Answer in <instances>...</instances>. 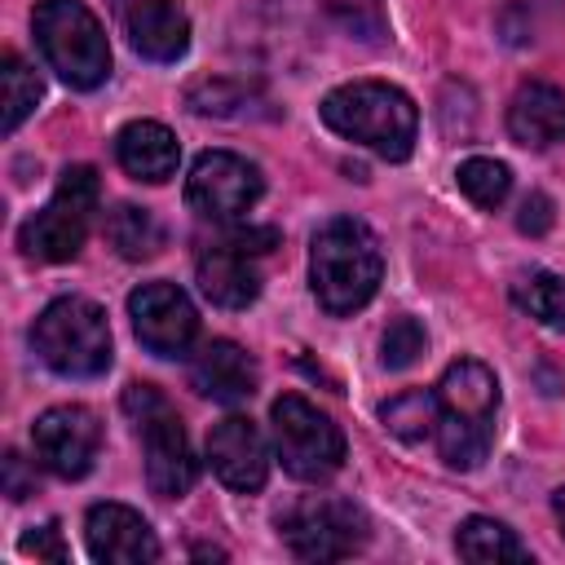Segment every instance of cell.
<instances>
[{
    "mask_svg": "<svg viewBox=\"0 0 565 565\" xmlns=\"http://www.w3.org/2000/svg\"><path fill=\"white\" fill-rule=\"evenodd\" d=\"M115 159H119V168H124L128 177L159 185V181L177 177L181 146H177L172 128H163V124H154V119H132V124H124L119 137H115Z\"/></svg>",
    "mask_w": 565,
    "mask_h": 565,
    "instance_id": "cell-19",
    "label": "cell"
},
{
    "mask_svg": "<svg viewBox=\"0 0 565 565\" xmlns=\"http://www.w3.org/2000/svg\"><path fill=\"white\" fill-rule=\"evenodd\" d=\"M106 238L124 260H150L163 247V225L150 207L119 203V207L106 212Z\"/></svg>",
    "mask_w": 565,
    "mask_h": 565,
    "instance_id": "cell-20",
    "label": "cell"
},
{
    "mask_svg": "<svg viewBox=\"0 0 565 565\" xmlns=\"http://www.w3.org/2000/svg\"><path fill=\"white\" fill-rule=\"evenodd\" d=\"M433 402H437V419H433L437 455L450 468L472 472L490 455V441H494V411H499L494 371L477 358H459L441 371Z\"/></svg>",
    "mask_w": 565,
    "mask_h": 565,
    "instance_id": "cell-1",
    "label": "cell"
},
{
    "mask_svg": "<svg viewBox=\"0 0 565 565\" xmlns=\"http://www.w3.org/2000/svg\"><path fill=\"white\" fill-rule=\"evenodd\" d=\"M552 508H556V521H561V530H565V486L552 494Z\"/></svg>",
    "mask_w": 565,
    "mask_h": 565,
    "instance_id": "cell-30",
    "label": "cell"
},
{
    "mask_svg": "<svg viewBox=\"0 0 565 565\" xmlns=\"http://www.w3.org/2000/svg\"><path fill=\"white\" fill-rule=\"evenodd\" d=\"M190 384H194V393L234 406L256 393V362L234 340H207L190 358Z\"/></svg>",
    "mask_w": 565,
    "mask_h": 565,
    "instance_id": "cell-16",
    "label": "cell"
},
{
    "mask_svg": "<svg viewBox=\"0 0 565 565\" xmlns=\"http://www.w3.org/2000/svg\"><path fill=\"white\" fill-rule=\"evenodd\" d=\"M512 300L539 318L543 327L552 331H565V278L561 274H547V269H530L512 282Z\"/></svg>",
    "mask_w": 565,
    "mask_h": 565,
    "instance_id": "cell-22",
    "label": "cell"
},
{
    "mask_svg": "<svg viewBox=\"0 0 565 565\" xmlns=\"http://www.w3.org/2000/svg\"><path fill=\"white\" fill-rule=\"evenodd\" d=\"M380 419L388 424V433H397L402 441H424L433 437V419H437V402L433 388H415V393H397L393 402L380 406Z\"/></svg>",
    "mask_w": 565,
    "mask_h": 565,
    "instance_id": "cell-24",
    "label": "cell"
},
{
    "mask_svg": "<svg viewBox=\"0 0 565 565\" xmlns=\"http://www.w3.org/2000/svg\"><path fill=\"white\" fill-rule=\"evenodd\" d=\"M265 181L260 168L234 150H203L185 177V203L207 221H238L256 207Z\"/></svg>",
    "mask_w": 565,
    "mask_h": 565,
    "instance_id": "cell-10",
    "label": "cell"
},
{
    "mask_svg": "<svg viewBox=\"0 0 565 565\" xmlns=\"http://www.w3.org/2000/svg\"><path fill=\"white\" fill-rule=\"evenodd\" d=\"M274 450L296 481H331L344 463V433L300 393H282L269 406Z\"/></svg>",
    "mask_w": 565,
    "mask_h": 565,
    "instance_id": "cell-8",
    "label": "cell"
},
{
    "mask_svg": "<svg viewBox=\"0 0 565 565\" xmlns=\"http://www.w3.org/2000/svg\"><path fill=\"white\" fill-rule=\"evenodd\" d=\"M97 172L88 163H71L57 177L53 199L18 230V247L35 260H71L84 238H88V221L97 212Z\"/></svg>",
    "mask_w": 565,
    "mask_h": 565,
    "instance_id": "cell-7",
    "label": "cell"
},
{
    "mask_svg": "<svg viewBox=\"0 0 565 565\" xmlns=\"http://www.w3.org/2000/svg\"><path fill=\"white\" fill-rule=\"evenodd\" d=\"M44 62L71 88H97L110 75V44L84 0H40L31 13Z\"/></svg>",
    "mask_w": 565,
    "mask_h": 565,
    "instance_id": "cell-5",
    "label": "cell"
},
{
    "mask_svg": "<svg viewBox=\"0 0 565 565\" xmlns=\"http://www.w3.org/2000/svg\"><path fill=\"white\" fill-rule=\"evenodd\" d=\"M508 132L516 146H530V150H547L565 141V93L543 79L521 84L508 106Z\"/></svg>",
    "mask_w": 565,
    "mask_h": 565,
    "instance_id": "cell-18",
    "label": "cell"
},
{
    "mask_svg": "<svg viewBox=\"0 0 565 565\" xmlns=\"http://www.w3.org/2000/svg\"><path fill=\"white\" fill-rule=\"evenodd\" d=\"M455 181H459V190H463L477 207H486V212L499 207V203L508 199V190H512V172H508V163L486 159V154L463 159L459 172H455Z\"/></svg>",
    "mask_w": 565,
    "mask_h": 565,
    "instance_id": "cell-23",
    "label": "cell"
},
{
    "mask_svg": "<svg viewBox=\"0 0 565 565\" xmlns=\"http://www.w3.org/2000/svg\"><path fill=\"white\" fill-rule=\"evenodd\" d=\"M0 84H4V119H0V128L13 132V128L35 110V102H40L44 88H40V75H35L18 53H4Z\"/></svg>",
    "mask_w": 565,
    "mask_h": 565,
    "instance_id": "cell-25",
    "label": "cell"
},
{
    "mask_svg": "<svg viewBox=\"0 0 565 565\" xmlns=\"http://www.w3.org/2000/svg\"><path fill=\"white\" fill-rule=\"evenodd\" d=\"M124 411L137 424V437H141V450H146V481H150V490L159 499L190 494V486L199 477V463L190 455V441H185V428H181L172 402L154 384L137 380V384L124 388Z\"/></svg>",
    "mask_w": 565,
    "mask_h": 565,
    "instance_id": "cell-6",
    "label": "cell"
},
{
    "mask_svg": "<svg viewBox=\"0 0 565 565\" xmlns=\"http://www.w3.org/2000/svg\"><path fill=\"white\" fill-rule=\"evenodd\" d=\"M552 199L547 194H530L525 203H521V216H516V225H521V234H547L552 230Z\"/></svg>",
    "mask_w": 565,
    "mask_h": 565,
    "instance_id": "cell-28",
    "label": "cell"
},
{
    "mask_svg": "<svg viewBox=\"0 0 565 565\" xmlns=\"http://www.w3.org/2000/svg\"><path fill=\"white\" fill-rule=\"evenodd\" d=\"M194 274H199V291L221 309H247L260 296V269L252 265V252L238 247L230 234L199 247Z\"/></svg>",
    "mask_w": 565,
    "mask_h": 565,
    "instance_id": "cell-15",
    "label": "cell"
},
{
    "mask_svg": "<svg viewBox=\"0 0 565 565\" xmlns=\"http://www.w3.org/2000/svg\"><path fill=\"white\" fill-rule=\"evenodd\" d=\"M455 552L463 561H477V565H490V561H530V547L494 516H468L459 530H455Z\"/></svg>",
    "mask_w": 565,
    "mask_h": 565,
    "instance_id": "cell-21",
    "label": "cell"
},
{
    "mask_svg": "<svg viewBox=\"0 0 565 565\" xmlns=\"http://www.w3.org/2000/svg\"><path fill=\"white\" fill-rule=\"evenodd\" d=\"M278 530L300 561H344L371 539L366 512L335 494H309L291 503L278 516Z\"/></svg>",
    "mask_w": 565,
    "mask_h": 565,
    "instance_id": "cell-9",
    "label": "cell"
},
{
    "mask_svg": "<svg viewBox=\"0 0 565 565\" xmlns=\"http://www.w3.org/2000/svg\"><path fill=\"white\" fill-rule=\"evenodd\" d=\"M84 543H88V556L93 561H106V565L159 561L154 530L128 503H93L88 516H84Z\"/></svg>",
    "mask_w": 565,
    "mask_h": 565,
    "instance_id": "cell-14",
    "label": "cell"
},
{
    "mask_svg": "<svg viewBox=\"0 0 565 565\" xmlns=\"http://www.w3.org/2000/svg\"><path fill=\"white\" fill-rule=\"evenodd\" d=\"M128 40L150 62H177L190 49V18L177 0H132L124 9Z\"/></svg>",
    "mask_w": 565,
    "mask_h": 565,
    "instance_id": "cell-17",
    "label": "cell"
},
{
    "mask_svg": "<svg viewBox=\"0 0 565 565\" xmlns=\"http://www.w3.org/2000/svg\"><path fill=\"white\" fill-rule=\"evenodd\" d=\"M22 552L26 556H44V561H53V565H62L66 561V547H62V530L49 521V525H40V530H31L26 539H22Z\"/></svg>",
    "mask_w": 565,
    "mask_h": 565,
    "instance_id": "cell-27",
    "label": "cell"
},
{
    "mask_svg": "<svg viewBox=\"0 0 565 565\" xmlns=\"http://www.w3.org/2000/svg\"><path fill=\"white\" fill-rule=\"evenodd\" d=\"M31 490H35V472H26V468H22V455L9 450V455H4V494H9V499H26Z\"/></svg>",
    "mask_w": 565,
    "mask_h": 565,
    "instance_id": "cell-29",
    "label": "cell"
},
{
    "mask_svg": "<svg viewBox=\"0 0 565 565\" xmlns=\"http://www.w3.org/2000/svg\"><path fill=\"white\" fill-rule=\"evenodd\" d=\"M128 318L137 340L159 358H181L199 335V309L177 282H141L128 296Z\"/></svg>",
    "mask_w": 565,
    "mask_h": 565,
    "instance_id": "cell-11",
    "label": "cell"
},
{
    "mask_svg": "<svg viewBox=\"0 0 565 565\" xmlns=\"http://www.w3.org/2000/svg\"><path fill=\"white\" fill-rule=\"evenodd\" d=\"M207 463L221 477V486L252 494L269 477V446L247 415H230L207 433Z\"/></svg>",
    "mask_w": 565,
    "mask_h": 565,
    "instance_id": "cell-13",
    "label": "cell"
},
{
    "mask_svg": "<svg viewBox=\"0 0 565 565\" xmlns=\"http://www.w3.org/2000/svg\"><path fill=\"white\" fill-rule=\"evenodd\" d=\"M384 278V256L366 221L331 216L309 243V287L331 318L358 313Z\"/></svg>",
    "mask_w": 565,
    "mask_h": 565,
    "instance_id": "cell-2",
    "label": "cell"
},
{
    "mask_svg": "<svg viewBox=\"0 0 565 565\" xmlns=\"http://www.w3.org/2000/svg\"><path fill=\"white\" fill-rule=\"evenodd\" d=\"M31 349L40 362L66 380H93L110 366V322L106 309L84 296H62L44 305L31 327Z\"/></svg>",
    "mask_w": 565,
    "mask_h": 565,
    "instance_id": "cell-4",
    "label": "cell"
},
{
    "mask_svg": "<svg viewBox=\"0 0 565 565\" xmlns=\"http://www.w3.org/2000/svg\"><path fill=\"white\" fill-rule=\"evenodd\" d=\"M31 446L40 468H49L53 477H84L97 459L102 446V424L88 406H49L35 424H31Z\"/></svg>",
    "mask_w": 565,
    "mask_h": 565,
    "instance_id": "cell-12",
    "label": "cell"
},
{
    "mask_svg": "<svg viewBox=\"0 0 565 565\" xmlns=\"http://www.w3.org/2000/svg\"><path fill=\"white\" fill-rule=\"evenodd\" d=\"M322 124L366 150H375L388 163L411 159L415 150V128H419V110L415 102L384 79H353L340 84L322 97Z\"/></svg>",
    "mask_w": 565,
    "mask_h": 565,
    "instance_id": "cell-3",
    "label": "cell"
},
{
    "mask_svg": "<svg viewBox=\"0 0 565 565\" xmlns=\"http://www.w3.org/2000/svg\"><path fill=\"white\" fill-rule=\"evenodd\" d=\"M424 344H428V335H424V327L415 318H393L384 340H380V362L388 371H406L411 362H419Z\"/></svg>",
    "mask_w": 565,
    "mask_h": 565,
    "instance_id": "cell-26",
    "label": "cell"
}]
</instances>
